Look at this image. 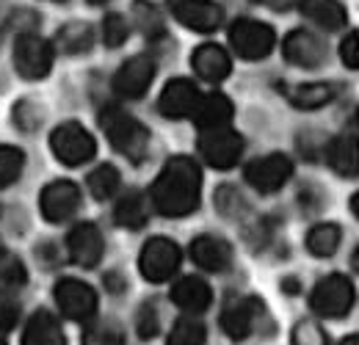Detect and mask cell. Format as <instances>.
<instances>
[{
	"label": "cell",
	"instance_id": "obj_1",
	"mask_svg": "<svg viewBox=\"0 0 359 345\" xmlns=\"http://www.w3.org/2000/svg\"><path fill=\"white\" fill-rule=\"evenodd\" d=\"M199 194H202V169L188 155L169 158L149 188V199L155 210L166 218L191 216L199 208Z\"/></svg>",
	"mask_w": 359,
	"mask_h": 345
},
{
	"label": "cell",
	"instance_id": "obj_2",
	"mask_svg": "<svg viewBox=\"0 0 359 345\" xmlns=\"http://www.w3.org/2000/svg\"><path fill=\"white\" fill-rule=\"evenodd\" d=\"M97 119H100V128L105 133V138L111 141V147L116 152H122L133 163H141L147 158V152H149V130L144 128L135 116H130L125 108L105 105Z\"/></svg>",
	"mask_w": 359,
	"mask_h": 345
},
{
	"label": "cell",
	"instance_id": "obj_3",
	"mask_svg": "<svg viewBox=\"0 0 359 345\" xmlns=\"http://www.w3.org/2000/svg\"><path fill=\"white\" fill-rule=\"evenodd\" d=\"M50 149L64 166H83L97 155V141L81 122H64L50 133Z\"/></svg>",
	"mask_w": 359,
	"mask_h": 345
},
{
	"label": "cell",
	"instance_id": "obj_4",
	"mask_svg": "<svg viewBox=\"0 0 359 345\" xmlns=\"http://www.w3.org/2000/svg\"><path fill=\"white\" fill-rule=\"evenodd\" d=\"M180 262H182V252L172 238H149L144 246H141V255H138V271L147 282L152 285H161V282H169L175 273H177Z\"/></svg>",
	"mask_w": 359,
	"mask_h": 345
},
{
	"label": "cell",
	"instance_id": "obj_5",
	"mask_svg": "<svg viewBox=\"0 0 359 345\" xmlns=\"http://www.w3.org/2000/svg\"><path fill=\"white\" fill-rule=\"evenodd\" d=\"M229 44L238 53V58L260 61V58L271 55V50L276 44V31L271 28L269 22L243 17V20H235L229 25Z\"/></svg>",
	"mask_w": 359,
	"mask_h": 345
},
{
	"label": "cell",
	"instance_id": "obj_6",
	"mask_svg": "<svg viewBox=\"0 0 359 345\" xmlns=\"http://www.w3.org/2000/svg\"><path fill=\"white\" fill-rule=\"evenodd\" d=\"M55 47L39 34H20L14 42V69L25 81H42L53 69Z\"/></svg>",
	"mask_w": 359,
	"mask_h": 345
},
{
	"label": "cell",
	"instance_id": "obj_7",
	"mask_svg": "<svg viewBox=\"0 0 359 345\" xmlns=\"http://www.w3.org/2000/svg\"><path fill=\"white\" fill-rule=\"evenodd\" d=\"M313 309L320 318H346L354 306V285L343 273H329L315 285L310 296Z\"/></svg>",
	"mask_w": 359,
	"mask_h": 345
},
{
	"label": "cell",
	"instance_id": "obj_8",
	"mask_svg": "<svg viewBox=\"0 0 359 345\" xmlns=\"http://www.w3.org/2000/svg\"><path fill=\"white\" fill-rule=\"evenodd\" d=\"M199 152L213 169H232L243 155V135L232 128L202 130Z\"/></svg>",
	"mask_w": 359,
	"mask_h": 345
},
{
	"label": "cell",
	"instance_id": "obj_9",
	"mask_svg": "<svg viewBox=\"0 0 359 345\" xmlns=\"http://www.w3.org/2000/svg\"><path fill=\"white\" fill-rule=\"evenodd\" d=\"M172 17L196 34H213L224 22V8L216 0H166Z\"/></svg>",
	"mask_w": 359,
	"mask_h": 345
},
{
	"label": "cell",
	"instance_id": "obj_10",
	"mask_svg": "<svg viewBox=\"0 0 359 345\" xmlns=\"http://www.w3.org/2000/svg\"><path fill=\"white\" fill-rule=\"evenodd\" d=\"M155 58L152 55H133L128 58L116 75H114V91L122 97V100H138L144 97L152 81H155Z\"/></svg>",
	"mask_w": 359,
	"mask_h": 345
},
{
	"label": "cell",
	"instance_id": "obj_11",
	"mask_svg": "<svg viewBox=\"0 0 359 345\" xmlns=\"http://www.w3.org/2000/svg\"><path fill=\"white\" fill-rule=\"evenodd\" d=\"M53 296H55L58 309H61L69 320H81V323H83V320H89L91 315L97 312V293H94L91 285L81 282V279H72V276L61 279V282L55 285Z\"/></svg>",
	"mask_w": 359,
	"mask_h": 345
},
{
	"label": "cell",
	"instance_id": "obj_12",
	"mask_svg": "<svg viewBox=\"0 0 359 345\" xmlns=\"http://www.w3.org/2000/svg\"><path fill=\"white\" fill-rule=\"evenodd\" d=\"M246 182L260 194H276L293 174V163L282 152H271L266 158H257L246 166Z\"/></svg>",
	"mask_w": 359,
	"mask_h": 345
},
{
	"label": "cell",
	"instance_id": "obj_13",
	"mask_svg": "<svg viewBox=\"0 0 359 345\" xmlns=\"http://www.w3.org/2000/svg\"><path fill=\"white\" fill-rule=\"evenodd\" d=\"M263 315V302L257 299H243V296H229L222 309V329L229 340L241 343L257 329V318Z\"/></svg>",
	"mask_w": 359,
	"mask_h": 345
},
{
	"label": "cell",
	"instance_id": "obj_14",
	"mask_svg": "<svg viewBox=\"0 0 359 345\" xmlns=\"http://www.w3.org/2000/svg\"><path fill=\"white\" fill-rule=\"evenodd\" d=\"M39 208L50 224H64L81 210V188L72 180H55L42 191Z\"/></svg>",
	"mask_w": 359,
	"mask_h": 345
},
{
	"label": "cell",
	"instance_id": "obj_15",
	"mask_svg": "<svg viewBox=\"0 0 359 345\" xmlns=\"http://www.w3.org/2000/svg\"><path fill=\"white\" fill-rule=\"evenodd\" d=\"M199 88L194 86V81H185V78H175L169 81L161 97H158V111L161 116L166 119H191L196 105H199Z\"/></svg>",
	"mask_w": 359,
	"mask_h": 345
},
{
	"label": "cell",
	"instance_id": "obj_16",
	"mask_svg": "<svg viewBox=\"0 0 359 345\" xmlns=\"http://www.w3.org/2000/svg\"><path fill=\"white\" fill-rule=\"evenodd\" d=\"M282 53L293 67H304V69H315L326 61V44L318 39L310 31H290L282 42Z\"/></svg>",
	"mask_w": 359,
	"mask_h": 345
},
{
	"label": "cell",
	"instance_id": "obj_17",
	"mask_svg": "<svg viewBox=\"0 0 359 345\" xmlns=\"http://www.w3.org/2000/svg\"><path fill=\"white\" fill-rule=\"evenodd\" d=\"M67 249H69V257L75 259L78 265L83 268H94L100 259H102V252H105V241H102V232L97 229V224H78L69 238H67Z\"/></svg>",
	"mask_w": 359,
	"mask_h": 345
},
{
	"label": "cell",
	"instance_id": "obj_18",
	"mask_svg": "<svg viewBox=\"0 0 359 345\" xmlns=\"http://www.w3.org/2000/svg\"><path fill=\"white\" fill-rule=\"evenodd\" d=\"M191 67L194 72L208 81V83H222L226 75L232 72V58L222 44H199L194 53H191Z\"/></svg>",
	"mask_w": 359,
	"mask_h": 345
},
{
	"label": "cell",
	"instance_id": "obj_19",
	"mask_svg": "<svg viewBox=\"0 0 359 345\" xmlns=\"http://www.w3.org/2000/svg\"><path fill=\"white\" fill-rule=\"evenodd\" d=\"M191 259L210 273H222L232 265V246L219 235H199L191 243Z\"/></svg>",
	"mask_w": 359,
	"mask_h": 345
},
{
	"label": "cell",
	"instance_id": "obj_20",
	"mask_svg": "<svg viewBox=\"0 0 359 345\" xmlns=\"http://www.w3.org/2000/svg\"><path fill=\"white\" fill-rule=\"evenodd\" d=\"M232 102L229 97L222 91H210L205 97H199V105L194 111V122L199 125V130H213V128H226L232 122Z\"/></svg>",
	"mask_w": 359,
	"mask_h": 345
},
{
	"label": "cell",
	"instance_id": "obj_21",
	"mask_svg": "<svg viewBox=\"0 0 359 345\" xmlns=\"http://www.w3.org/2000/svg\"><path fill=\"white\" fill-rule=\"evenodd\" d=\"M172 302L177 304L180 309L191 312V315H199L205 312L210 302H213V290L205 279L199 276H182L177 285L172 288Z\"/></svg>",
	"mask_w": 359,
	"mask_h": 345
},
{
	"label": "cell",
	"instance_id": "obj_22",
	"mask_svg": "<svg viewBox=\"0 0 359 345\" xmlns=\"http://www.w3.org/2000/svg\"><path fill=\"white\" fill-rule=\"evenodd\" d=\"M326 163L332 166V172H337L340 177H357L359 161H357V133H343L337 138H332L326 144Z\"/></svg>",
	"mask_w": 359,
	"mask_h": 345
},
{
	"label": "cell",
	"instance_id": "obj_23",
	"mask_svg": "<svg viewBox=\"0 0 359 345\" xmlns=\"http://www.w3.org/2000/svg\"><path fill=\"white\" fill-rule=\"evenodd\" d=\"M22 345H67V334H64V329L53 312L39 309L25 323Z\"/></svg>",
	"mask_w": 359,
	"mask_h": 345
},
{
	"label": "cell",
	"instance_id": "obj_24",
	"mask_svg": "<svg viewBox=\"0 0 359 345\" xmlns=\"http://www.w3.org/2000/svg\"><path fill=\"white\" fill-rule=\"evenodd\" d=\"M299 8L310 22L323 31H340L348 22V14L340 0H302Z\"/></svg>",
	"mask_w": 359,
	"mask_h": 345
},
{
	"label": "cell",
	"instance_id": "obj_25",
	"mask_svg": "<svg viewBox=\"0 0 359 345\" xmlns=\"http://www.w3.org/2000/svg\"><path fill=\"white\" fill-rule=\"evenodd\" d=\"M334 94H337L334 83H299V86L285 88L287 102L299 111H318V108L329 105L334 100Z\"/></svg>",
	"mask_w": 359,
	"mask_h": 345
},
{
	"label": "cell",
	"instance_id": "obj_26",
	"mask_svg": "<svg viewBox=\"0 0 359 345\" xmlns=\"http://www.w3.org/2000/svg\"><path fill=\"white\" fill-rule=\"evenodd\" d=\"M91 44H94V28H91L89 22H67L55 34V47L61 53H67V55L89 53Z\"/></svg>",
	"mask_w": 359,
	"mask_h": 345
},
{
	"label": "cell",
	"instance_id": "obj_27",
	"mask_svg": "<svg viewBox=\"0 0 359 345\" xmlns=\"http://www.w3.org/2000/svg\"><path fill=\"white\" fill-rule=\"evenodd\" d=\"M114 221L122 229H141L149 221V202L144 199V194H125L114 210Z\"/></svg>",
	"mask_w": 359,
	"mask_h": 345
},
{
	"label": "cell",
	"instance_id": "obj_28",
	"mask_svg": "<svg viewBox=\"0 0 359 345\" xmlns=\"http://www.w3.org/2000/svg\"><path fill=\"white\" fill-rule=\"evenodd\" d=\"M340 241H343V229L337 224H332V221L315 224L313 229L307 232V249L313 252L315 257H332L340 249Z\"/></svg>",
	"mask_w": 359,
	"mask_h": 345
},
{
	"label": "cell",
	"instance_id": "obj_29",
	"mask_svg": "<svg viewBox=\"0 0 359 345\" xmlns=\"http://www.w3.org/2000/svg\"><path fill=\"white\" fill-rule=\"evenodd\" d=\"M122 185V174L116 166L105 163V166H97L94 172L89 174V194L97 199V202H105L111 199Z\"/></svg>",
	"mask_w": 359,
	"mask_h": 345
},
{
	"label": "cell",
	"instance_id": "obj_30",
	"mask_svg": "<svg viewBox=\"0 0 359 345\" xmlns=\"http://www.w3.org/2000/svg\"><path fill=\"white\" fill-rule=\"evenodd\" d=\"M205 343H208V329L194 315L191 318H180L177 323L172 326V332H169V340H166V345H205Z\"/></svg>",
	"mask_w": 359,
	"mask_h": 345
},
{
	"label": "cell",
	"instance_id": "obj_31",
	"mask_svg": "<svg viewBox=\"0 0 359 345\" xmlns=\"http://www.w3.org/2000/svg\"><path fill=\"white\" fill-rule=\"evenodd\" d=\"M25 169V152L11 144H0V191L14 185Z\"/></svg>",
	"mask_w": 359,
	"mask_h": 345
},
{
	"label": "cell",
	"instance_id": "obj_32",
	"mask_svg": "<svg viewBox=\"0 0 359 345\" xmlns=\"http://www.w3.org/2000/svg\"><path fill=\"white\" fill-rule=\"evenodd\" d=\"M125 343V332L116 320H100L86 329L83 334V345H122Z\"/></svg>",
	"mask_w": 359,
	"mask_h": 345
},
{
	"label": "cell",
	"instance_id": "obj_33",
	"mask_svg": "<svg viewBox=\"0 0 359 345\" xmlns=\"http://www.w3.org/2000/svg\"><path fill=\"white\" fill-rule=\"evenodd\" d=\"M133 17H135V25H138V31L144 34V36H163V17H161V11L152 6V3H144V0H138L133 6Z\"/></svg>",
	"mask_w": 359,
	"mask_h": 345
},
{
	"label": "cell",
	"instance_id": "obj_34",
	"mask_svg": "<svg viewBox=\"0 0 359 345\" xmlns=\"http://www.w3.org/2000/svg\"><path fill=\"white\" fill-rule=\"evenodd\" d=\"M128 34H130V28L122 14H108L102 20V42L108 47H122L128 42Z\"/></svg>",
	"mask_w": 359,
	"mask_h": 345
},
{
	"label": "cell",
	"instance_id": "obj_35",
	"mask_svg": "<svg viewBox=\"0 0 359 345\" xmlns=\"http://www.w3.org/2000/svg\"><path fill=\"white\" fill-rule=\"evenodd\" d=\"M293 345H329V334L315 323V320H302L293 329Z\"/></svg>",
	"mask_w": 359,
	"mask_h": 345
},
{
	"label": "cell",
	"instance_id": "obj_36",
	"mask_svg": "<svg viewBox=\"0 0 359 345\" xmlns=\"http://www.w3.org/2000/svg\"><path fill=\"white\" fill-rule=\"evenodd\" d=\"M0 282H6V288H22L28 282V271L17 257L3 255L0 257Z\"/></svg>",
	"mask_w": 359,
	"mask_h": 345
},
{
	"label": "cell",
	"instance_id": "obj_37",
	"mask_svg": "<svg viewBox=\"0 0 359 345\" xmlns=\"http://www.w3.org/2000/svg\"><path fill=\"white\" fill-rule=\"evenodd\" d=\"M17 320H20V299L8 288H3L0 290V332H11Z\"/></svg>",
	"mask_w": 359,
	"mask_h": 345
},
{
	"label": "cell",
	"instance_id": "obj_38",
	"mask_svg": "<svg viewBox=\"0 0 359 345\" xmlns=\"http://www.w3.org/2000/svg\"><path fill=\"white\" fill-rule=\"evenodd\" d=\"M135 332L141 340H152L158 332H161V315L152 304H144L138 309V318H135Z\"/></svg>",
	"mask_w": 359,
	"mask_h": 345
},
{
	"label": "cell",
	"instance_id": "obj_39",
	"mask_svg": "<svg viewBox=\"0 0 359 345\" xmlns=\"http://www.w3.org/2000/svg\"><path fill=\"white\" fill-rule=\"evenodd\" d=\"M14 122H17V128L25 130V133H31V130L39 128V122H42V111L34 105V102H28V100H22V102H17L14 105Z\"/></svg>",
	"mask_w": 359,
	"mask_h": 345
},
{
	"label": "cell",
	"instance_id": "obj_40",
	"mask_svg": "<svg viewBox=\"0 0 359 345\" xmlns=\"http://www.w3.org/2000/svg\"><path fill=\"white\" fill-rule=\"evenodd\" d=\"M216 208H219L224 216L238 218V210H241V208H246V205H243V199L238 196V191H235V188L224 185V188H219V194H216Z\"/></svg>",
	"mask_w": 359,
	"mask_h": 345
},
{
	"label": "cell",
	"instance_id": "obj_41",
	"mask_svg": "<svg viewBox=\"0 0 359 345\" xmlns=\"http://www.w3.org/2000/svg\"><path fill=\"white\" fill-rule=\"evenodd\" d=\"M340 58H343V64L348 67V69H357L359 67V50H357V31H351L343 44H340Z\"/></svg>",
	"mask_w": 359,
	"mask_h": 345
},
{
	"label": "cell",
	"instance_id": "obj_42",
	"mask_svg": "<svg viewBox=\"0 0 359 345\" xmlns=\"http://www.w3.org/2000/svg\"><path fill=\"white\" fill-rule=\"evenodd\" d=\"M340 345H359V337H357V334H348V337H346Z\"/></svg>",
	"mask_w": 359,
	"mask_h": 345
},
{
	"label": "cell",
	"instance_id": "obj_43",
	"mask_svg": "<svg viewBox=\"0 0 359 345\" xmlns=\"http://www.w3.org/2000/svg\"><path fill=\"white\" fill-rule=\"evenodd\" d=\"M91 6H102V3H108V0H89Z\"/></svg>",
	"mask_w": 359,
	"mask_h": 345
},
{
	"label": "cell",
	"instance_id": "obj_44",
	"mask_svg": "<svg viewBox=\"0 0 359 345\" xmlns=\"http://www.w3.org/2000/svg\"><path fill=\"white\" fill-rule=\"evenodd\" d=\"M3 255H6V246H3V241H0V257H3Z\"/></svg>",
	"mask_w": 359,
	"mask_h": 345
},
{
	"label": "cell",
	"instance_id": "obj_45",
	"mask_svg": "<svg viewBox=\"0 0 359 345\" xmlns=\"http://www.w3.org/2000/svg\"><path fill=\"white\" fill-rule=\"evenodd\" d=\"M0 345H6V340H3V337H0Z\"/></svg>",
	"mask_w": 359,
	"mask_h": 345
}]
</instances>
